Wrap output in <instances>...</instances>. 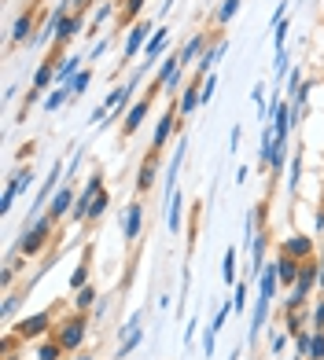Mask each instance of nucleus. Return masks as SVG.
<instances>
[{
  "label": "nucleus",
  "instance_id": "obj_1",
  "mask_svg": "<svg viewBox=\"0 0 324 360\" xmlns=\"http://www.w3.org/2000/svg\"><path fill=\"white\" fill-rule=\"evenodd\" d=\"M52 236H56V221L48 214H41V217L23 224V236L15 239L11 250H19L23 257H37V254H44L48 247H52Z\"/></svg>",
  "mask_w": 324,
  "mask_h": 360
},
{
  "label": "nucleus",
  "instance_id": "obj_2",
  "mask_svg": "<svg viewBox=\"0 0 324 360\" xmlns=\"http://www.w3.org/2000/svg\"><path fill=\"white\" fill-rule=\"evenodd\" d=\"M89 327H92V316L89 313H67V316H59L56 320V331H52V338L59 342L67 353H77L81 346H85V338H89Z\"/></svg>",
  "mask_w": 324,
  "mask_h": 360
},
{
  "label": "nucleus",
  "instance_id": "obj_3",
  "mask_svg": "<svg viewBox=\"0 0 324 360\" xmlns=\"http://www.w3.org/2000/svg\"><path fill=\"white\" fill-rule=\"evenodd\" d=\"M155 30H158L155 19H140V22H133V26L125 30V44H122V63H118V67H129V63H133L144 48H148Z\"/></svg>",
  "mask_w": 324,
  "mask_h": 360
},
{
  "label": "nucleus",
  "instance_id": "obj_4",
  "mask_svg": "<svg viewBox=\"0 0 324 360\" xmlns=\"http://www.w3.org/2000/svg\"><path fill=\"white\" fill-rule=\"evenodd\" d=\"M52 331H56V313H52V309H41V313H30V316H23L19 323H15V335H19L23 342L52 338Z\"/></svg>",
  "mask_w": 324,
  "mask_h": 360
},
{
  "label": "nucleus",
  "instance_id": "obj_5",
  "mask_svg": "<svg viewBox=\"0 0 324 360\" xmlns=\"http://www.w3.org/2000/svg\"><path fill=\"white\" fill-rule=\"evenodd\" d=\"M104 191V173L96 169L89 180H85V188H77V199H74V210H70V221L74 224H85L89 221V206H92V199Z\"/></svg>",
  "mask_w": 324,
  "mask_h": 360
},
{
  "label": "nucleus",
  "instance_id": "obj_6",
  "mask_svg": "<svg viewBox=\"0 0 324 360\" xmlns=\"http://www.w3.org/2000/svg\"><path fill=\"white\" fill-rule=\"evenodd\" d=\"M177 125H181V114H177V100H170V107H166V114L155 122V133H151V151H166V143H170V136L177 133Z\"/></svg>",
  "mask_w": 324,
  "mask_h": 360
},
{
  "label": "nucleus",
  "instance_id": "obj_7",
  "mask_svg": "<svg viewBox=\"0 0 324 360\" xmlns=\"http://www.w3.org/2000/svg\"><path fill=\"white\" fill-rule=\"evenodd\" d=\"M280 254L295 257V261H313V257H317V239H313V236H302V232H291V236L280 243Z\"/></svg>",
  "mask_w": 324,
  "mask_h": 360
},
{
  "label": "nucleus",
  "instance_id": "obj_8",
  "mask_svg": "<svg viewBox=\"0 0 324 360\" xmlns=\"http://www.w3.org/2000/svg\"><path fill=\"white\" fill-rule=\"evenodd\" d=\"M158 169H162V155L158 151H148V155H144V162L137 166V195H148L158 184Z\"/></svg>",
  "mask_w": 324,
  "mask_h": 360
},
{
  "label": "nucleus",
  "instance_id": "obj_9",
  "mask_svg": "<svg viewBox=\"0 0 324 360\" xmlns=\"http://www.w3.org/2000/svg\"><path fill=\"white\" fill-rule=\"evenodd\" d=\"M166 48H170V26H158L155 34H151V41H148V48H144V63H140V70L148 74V70H155V63L166 56Z\"/></svg>",
  "mask_w": 324,
  "mask_h": 360
},
{
  "label": "nucleus",
  "instance_id": "obj_10",
  "mask_svg": "<svg viewBox=\"0 0 324 360\" xmlns=\"http://www.w3.org/2000/svg\"><path fill=\"white\" fill-rule=\"evenodd\" d=\"M74 199H77V188H74V184H63V188L52 195V202H48L44 214L52 217L56 224H59V221H67V217H70V210H74Z\"/></svg>",
  "mask_w": 324,
  "mask_h": 360
},
{
  "label": "nucleus",
  "instance_id": "obj_11",
  "mask_svg": "<svg viewBox=\"0 0 324 360\" xmlns=\"http://www.w3.org/2000/svg\"><path fill=\"white\" fill-rule=\"evenodd\" d=\"M140 232H144V202L133 199L122 210V236H125V243H137Z\"/></svg>",
  "mask_w": 324,
  "mask_h": 360
},
{
  "label": "nucleus",
  "instance_id": "obj_12",
  "mask_svg": "<svg viewBox=\"0 0 324 360\" xmlns=\"http://www.w3.org/2000/svg\"><path fill=\"white\" fill-rule=\"evenodd\" d=\"M151 103H155L151 96H144V100H137L133 107L125 110V118H122V136H125V140L140 133V125H144V118H148V114H151Z\"/></svg>",
  "mask_w": 324,
  "mask_h": 360
},
{
  "label": "nucleus",
  "instance_id": "obj_13",
  "mask_svg": "<svg viewBox=\"0 0 324 360\" xmlns=\"http://www.w3.org/2000/svg\"><path fill=\"white\" fill-rule=\"evenodd\" d=\"M225 48H229L225 41H210V48L199 56V63H196V70H192V77H196V81H206L210 74L218 70V63H221V56H225Z\"/></svg>",
  "mask_w": 324,
  "mask_h": 360
},
{
  "label": "nucleus",
  "instance_id": "obj_14",
  "mask_svg": "<svg viewBox=\"0 0 324 360\" xmlns=\"http://www.w3.org/2000/svg\"><path fill=\"white\" fill-rule=\"evenodd\" d=\"M206 48H210V37L203 34V30H196V34H192L181 48H177V59H181V67H196L199 56L206 52Z\"/></svg>",
  "mask_w": 324,
  "mask_h": 360
},
{
  "label": "nucleus",
  "instance_id": "obj_15",
  "mask_svg": "<svg viewBox=\"0 0 324 360\" xmlns=\"http://www.w3.org/2000/svg\"><path fill=\"white\" fill-rule=\"evenodd\" d=\"M269 298H258L254 294V309H251V327H247V346H254L258 338H262V327L269 323Z\"/></svg>",
  "mask_w": 324,
  "mask_h": 360
},
{
  "label": "nucleus",
  "instance_id": "obj_16",
  "mask_svg": "<svg viewBox=\"0 0 324 360\" xmlns=\"http://www.w3.org/2000/svg\"><path fill=\"white\" fill-rule=\"evenodd\" d=\"M199 92H203V81H196V77H192V85H188V89H181V96H177V114H181V122L192 118V114L203 107Z\"/></svg>",
  "mask_w": 324,
  "mask_h": 360
},
{
  "label": "nucleus",
  "instance_id": "obj_17",
  "mask_svg": "<svg viewBox=\"0 0 324 360\" xmlns=\"http://www.w3.org/2000/svg\"><path fill=\"white\" fill-rule=\"evenodd\" d=\"M247 250H251V276H262V269L269 265L266 261V250H269V236H266V228L258 236L247 239Z\"/></svg>",
  "mask_w": 324,
  "mask_h": 360
},
{
  "label": "nucleus",
  "instance_id": "obj_18",
  "mask_svg": "<svg viewBox=\"0 0 324 360\" xmlns=\"http://www.w3.org/2000/svg\"><path fill=\"white\" fill-rule=\"evenodd\" d=\"M34 37H37V30H34V8H26L19 19H15V26H11V44H34Z\"/></svg>",
  "mask_w": 324,
  "mask_h": 360
},
{
  "label": "nucleus",
  "instance_id": "obj_19",
  "mask_svg": "<svg viewBox=\"0 0 324 360\" xmlns=\"http://www.w3.org/2000/svg\"><path fill=\"white\" fill-rule=\"evenodd\" d=\"M277 276H280V287H295V280H299V272H302V261H295V257H287V254H277Z\"/></svg>",
  "mask_w": 324,
  "mask_h": 360
},
{
  "label": "nucleus",
  "instance_id": "obj_20",
  "mask_svg": "<svg viewBox=\"0 0 324 360\" xmlns=\"http://www.w3.org/2000/svg\"><path fill=\"white\" fill-rule=\"evenodd\" d=\"M166 228L177 236L185 228V195L181 191H173V199L166 202Z\"/></svg>",
  "mask_w": 324,
  "mask_h": 360
},
{
  "label": "nucleus",
  "instance_id": "obj_21",
  "mask_svg": "<svg viewBox=\"0 0 324 360\" xmlns=\"http://www.w3.org/2000/svg\"><path fill=\"white\" fill-rule=\"evenodd\" d=\"M221 280H225V287H236L239 283V250L236 247H229V250H225V257H221Z\"/></svg>",
  "mask_w": 324,
  "mask_h": 360
},
{
  "label": "nucleus",
  "instance_id": "obj_22",
  "mask_svg": "<svg viewBox=\"0 0 324 360\" xmlns=\"http://www.w3.org/2000/svg\"><path fill=\"white\" fill-rule=\"evenodd\" d=\"M81 63H85L81 56H63L59 67H56V85H70V81L81 74Z\"/></svg>",
  "mask_w": 324,
  "mask_h": 360
},
{
  "label": "nucleus",
  "instance_id": "obj_23",
  "mask_svg": "<svg viewBox=\"0 0 324 360\" xmlns=\"http://www.w3.org/2000/svg\"><path fill=\"white\" fill-rule=\"evenodd\" d=\"M96 302H100V290H96V283H85L81 290H74V298H70V305L77 309V313H92Z\"/></svg>",
  "mask_w": 324,
  "mask_h": 360
},
{
  "label": "nucleus",
  "instance_id": "obj_24",
  "mask_svg": "<svg viewBox=\"0 0 324 360\" xmlns=\"http://www.w3.org/2000/svg\"><path fill=\"white\" fill-rule=\"evenodd\" d=\"M70 100H74L70 85H56L52 92H44V100H41V103H44V110H48V114H56V110H63V107H67Z\"/></svg>",
  "mask_w": 324,
  "mask_h": 360
},
{
  "label": "nucleus",
  "instance_id": "obj_25",
  "mask_svg": "<svg viewBox=\"0 0 324 360\" xmlns=\"http://www.w3.org/2000/svg\"><path fill=\"white\" fill-rule=\"evenodd\" d=\"M302 169H306V155H302V147H295V155H291V169H287V195H295L299 184H302Z\"/></svg>",
  "mask_w": 324,
  "mask_h": 360
},
{
  "label": "nucleus",
  "instance_id": "obj_26",
  "mask_svg": "<svg viewBox=\"0 0 324 360\" xmlns=\"http://www.w3.org/2000/svg\"><path fill=\"white\" fill-rule=\"evenodd\" d=\"M144 4H148V0H122V8H118V22H122L125 30L133 26V22H140Z\"/></svg>",
  "mask_w": 324,
  "mask_h": 360
},
{
  "label": "nucleus",
  "instance_id": "obj_27",
  "mask_svg": "<svg viewBox=\"0 0 324 360\" xmlns=\"http://www.w3.org/2000/svg\"><path fill=\"white\" fill-rule=\"evenodd\" d=\"M122 4H115V0H104V4L100 8H96V15H92V22H89V34L85 37H92V34H100V30H104V22L111 19V15H115Z\"/></svg>",
  "mask_w": 324,
  "mask_h": 360
},
{
  "label": "nucleus",
  "instance_id": "obj_28",
  "mask_svg": "<svg viewBox=\"0 0 324 360\" xmlns=\"http://www.w3.org/2000/svg\"><path fill=\"white\" fill-rule=\"evenodd\" d=\"M140 346H144V327H140V331H133V335H125V338H118L115 360H125V356H133V353H137Z\"/></svg>",
  "mask_w": 324,
  "mask_h": 360
},
{
  "label": "nucleus",
  "instance_id": "obj_29",
  "mask_svg": "<svg viewBox=\"0 0 324 360\" xmlns=\"http://www.w3.org/2000/svg\"><path fill=\"white\" fill-rule=\"evenodd\" d=\"M23 302H26V290H23V294H4V302H0V320L8 323L15 313H19V305H23Z\"/></svg>",
  "mask_w": 324,
  "mask_h": 360
},
{
  "label": "nucleus",
  "instance_id": "obj_30",
  "mask_svg": "<svg viewBox=\"0 0 324 360\" xmlns=\"http://www.w3.org/2000/svg\"><path fill=\"white\" fill-rule=\"evenodd\" d=\"M63 353H67V349H63L56 338H41V346H37V360H63Z\"/></svg>",
  "mask_w": 324,
  "mask_h": 360
},
{
  "label": "nucleus",
  "instance_id": "obj_31",
  "mask_svg": "<svg viewBox=\"0 0 324 360\" xmlns=\"http://www.w3.org/2000/svg\"><path fill=\"white\" fill-rule=\"evenodd\" d=\"M85 283H92V280H89V250H85V257L77 261V269L70 272V290H81Z\"/></svg>",
  "mask_w": 324,
  "mask_h": 360
},
{
  "label": "nucleus",
  "instance_id": "obj_32",
  "mask_svg": "<svg viewBox=\"0 0 324 360\" xmlns=\"http://www.w3.org/2000/svg\"><path fill=\"white\" fill-rule=\"evenodd\" d=\"M302 70L299 67H291V74L284 77V100H295V96H299V89H302Z\"/></svg>",
  "mask_w": 324,
  "mask_h": 360
},
{
  "label": "nucleus",
  "instance_id": "obj_33",
  "mask_svg": "<svg viewBox=\"0 0 324 360\" xmlns=\"http://www.w3.org/2000/svg\"><path fill=\"white\" fill-rule=\"evenodd\" d=\"M107 206H111V195H107V188H104V191H100V195H96V199H92V206H89V221H85V224L100 221V217L107 214Z\"/></svg>",
  "mask_w": 324,
  "mask_h": 360
},
{
  "label": "nucleus",
  "instance_id": "obj_34",
  "mask_svg": "<svg viewBox=\"0 0 324 360\" xmlns=\"http://www.w3.org/2000/svg\"><path fill=\"white\" fill-rule=\"evenodd\" d=\"M243 0H221V8H218V26H229L236 19V11H239Z\"/></svg>",
  "mask_w": 324,
  "mask_h": 360
},
{
  "label": "nucleus",
  "instance_id": "obj_35",
  "mask_svg": "<svg viewBox=\"0 0 324 360\" xmlns=\"http://www.w3.org/2000/svg\"><path fill=\"white\" fill-rule=\"evenodd\" d=\"M140 323H144V309H137L133 316H129L122 327H115V338H125V335H133V331H140Z\"/></svg>",
  "mask_w": 324,
  "mask_h": 360
},
{
  "label": "nucleus",
  "instance_id": "obj_36",
  "mask_svg": "<svg viewBox=\"0 0 324 360\" xmlns=\"http://www.w3.org/2000/svg\"><path fill=\"white\" fill-rule=\"evenodd\" d=\"M232 309H236V316L247 313V283H243V280L232 287Z\"/></svg>",
  "mask_w": 324,
  "mask_h": 360
},
{
  "label": "nucleus",
  "instance_id": "obj_37",
  "mask_svg": "<svg viewBox=\"0 0 324 360\" xmlns=\"http://www.w3.org/2000/svg\"><path fill=\"white\" fill-rule=\"evenodd\" d=\"M291 342H295V356H306V360H310V346H313V331H299V335L291 338Z\"/></svg>",
  "mask_w": 324,
  "mask_h": 360
},
{
  "label": "nucleus",
  "instance_id": "obj_38",
  "mask_svg": "<svg viewBox=\"0 0 324 360\" xmlns=\"http://www.w3.org/2000/svg\"><path fill=\"white\" fill-rule=\"evenodd\" d=\"M310 331H324V294L310 305Z\"/></svg>",
  "mask_w": 324,
  "mask_h": 360
},
{
  "label": "nucleus",
  "instance_id": "obj_39",
  "mask_svg": "<svg viewBox=\"0 0 324 360\" xmlns=\"http://www.w3.org/2000/svg\"><path fill=\"white\" fill-rule=\"evenodd\" d=\"M287 34H291V22L287 19L273 26V48H277V52H284V48H287Z\"/></svg>",
  "mask_w": 324,
  "mask_h": 360
},
{
  "label": "nucleus",
  "instance_id": "obj_40",
  "mask_svg": "<svg viewBox=\"0 0 324 360\" xmlns=\"http://www.w3.org/2000/svg\"><path fill=\"white\" fill-rule=\"evenodd\" d=\"M89 85H92V67H85V70H81V74L70 81V92L81 96V92H89Z\"/></svg>",
  "mask_w": 324,
  "mask_h": 360
},
{
  "label": "nucleus",
  "instance_id": "obj_41",
  "mask_svg": "<svg viewBox=\"0 0 324 360\" xmlns=\"http://www.w3.org/2000/svg\"><path fill=\"white\" fill-rule=\"evenodd\" d=\"M287 63H291V59H287V48L273 56V77H277V81H284V77L291 74V70H287Z\"/></svg>",
  "mask_w": 324,
  "mask_h": 360
},
{
  "label": "nucleus",
  "instance_id": "obj_42",
  "mask_svg": "<svg viewBox=\"0 0 324 360\" xmlns=\"http://www.w3.org/2000/svg\"><path fill=\"white\" fill-rule=\"evenodd\" d=\"M107 48H111V41L104 37V41H96L92 48H89V52H85V63H100L104 56H107Z\"/></svg>",
  "mask_w": 324,
  "mask_h": 360
},
{
  "label": "nucleus",
  "instance_id": "obj_43",
  "mask_svg": "<svg viewBox=\"0 0 324 360\" xmlns=\"http://www.w3.org/2000/svg\"><path fill=\"white\" fill-rule=\"evenodd\" d=\"M214 92H218V70H214V74H210V77L203 81V92H199V100H203V107H206L210 100H214Z\"/></svg>",
  "mask_w": 324,
  "mask_h": 360
},
{
  "label": "nucleus",
  "instance_id": "obj_44",
  "mask_svg": "<svg viewBox=\"0 0 324 360\" xmlns=\"http://www.w3.org/2000/svg\"><path fill=\"white\" fill-rule=\"evenodd\" d=\"M284 349H287V331H280V335L269 338V353H273V356H284Z\"/></svg>",
  "mask_w": 324,
  "mask_h": 360
},
{
  "label": "nucleus",
  "instance_id": "obj_45",
  "mask_svg": "<svg viewBox=\"0 0 324 360\" xmlns=\"http://www.w3.org/2000/svg\"><path fill=\"white\" fill-rule=\"evenodd\" d=\"M251 100H254V107H266V103H269V89L262 85V81H258V85L251 89Z\"/></svg>",
  "mask_w": 324,
  "mask_h": 360
},
{
  "label": "nucleus",
  "instance_id": "obj_46",
  "mask_svg": "<svg viewBox=\"0 0 324 360\" xmlns=\"http://www.w3.org/2000/svg\"><path fill=\"white\" fill-rule=\"evenodd\" d=\"M77 166H81V147H74V155H70V162H67V184H74Z\"/></svg>",
  "mask_w": 324,
  "mask_h": 360
},
{
  "label": "nucleus",
  "instance_id": "obj_47",
  "mask_svg": "<svg viewBox=\"0 0 324 360\" xmlns=\"http://www.w3.org/2000/svg\"><path fill=\"white\" fill-rule=\"evenodd\" d=\"M310 360H324V331H313V346H310Z\"/></svg>",
  "mask_w": 324,
  "mask_h": 360
},
{
  "label": "nucleus",
  "instance_id": "obj_48",
  "mask_svg": "<svg viewBox=\"0 0 324 360\" xmlns=\"http://www.w3.org/2000/svg\"><path fill=\"white\" fill-rule=\"evenodd\" d=\"M107 309H111V294H100V302H96V309H92V320H104Z\"/></svg>",
  "mask_w": 324,
  "mask_h": 360
},
{
  "label": "nucleus",
  "instance_id": "obj_49",
  "mask_svg": "<svg viewBox=\"0 0 324 360\" xmlns=\"http://www.w3.org/2000/svg\"><path fill=\"white\" fill-rule=\"evenodd\" d=\"M239 140H243V129H239V125H232V133H229V151H232V155L239 151Z\"/></svg>",
  "mask_w": 324,
  "mask_h": 360
},
{
  "label": "nucleus",
  "instance_id": "obj_50",
  "mask_svg": "<svg viewBox=\"0 0 324 360\" xmlns=\"http://www.w3.org/2000/svg\"><path fill=\"white\" fill-rule=\"evenodd\" d=\"M196 327H199V320H188V327H185V346H192V342H196Z\"/></svg>",
  "mask_w": 324,
  "mask_h": 360
},
{
  "label": "nucleus",
  "instance_id": "obj_51",
  "mask_svg": "<svg viewBox=\"0 0 324 360\" xmlns=\"http://www.w3.org/2000/svg\"><path fill=\"white\" fill-rule=\"evenodd\" d=\"M317 290L324 294V250H320V257H317Z\"/></svg>",
  "mask_w": 324,
  "mask_h": 360
},
{
  "label": "nucleus",
  "instance_id": "obj_52",
  "mask_svg": "<svg viewBox=\"0 0 324 360\" xmlns=\"http://www.w3.org/2000/svg\"><path fill=\"white\" fill-rule=\"evenodd\" d=\"M313 228H317V236H324V210H317V217H313Z\"/></svg>",
  "mask_w": 324,
  "mask_h": 360
},
{
  "label": "nucleus",
  "instance_id": "obj_53",
  "mask_svg": "<svg viewBox=\"0 0 324 360\" xmlns=\"http://www.w3.org/2000/svg\"><path fill=\"white\" fill-rule=\"evenodd\" d=\"M247 176H251V169L239 166V169H236V184H247Z\"/></svg>",
  "mask_w": 324,
  "mask_h": 360
},
{
  "label": "nucleus",
  "instance_id": "obj_54",
  "mask_svg": "<svg viewBox=\"0 0 324 360\" xmlns=\"http://www.w3.org/2000/svg\"><path fill=\"white\" fill-rule=\"evenodd\" d=\"M173 4H177V0H162V8H158V19H162V15H166V11H170Z\"/></svg>",
  "mask_w": 324,
  "mask_h": 360
},
{
  "label": "nucleus",
  "instance_id": "obj_55",
  "mask_svg": "<svg viewBox=\"0 0 324 360\" xmlns=\"http://www.w3.org/2000/svg\"><path fill=\"white\" fill-rule=\"evenodd\" d=\"M74 360H92V356H89V353H85V356H74Z\"/></svg>",
  "mask_w": 324,
  "mask_h": 360
},
{
  "label": "nucleus",
  "instance_id": "obj_56",
  "mask_svg": "<svg viewBox=\"0 0 324 360\" xmlns=\"http://www.w3.org/2000/svg\"><path fill=\"white\" fill-rule=\"evenodd\" d=\"M232 360H236V353H232Z\"/></svg>",
  "mask_w": 324,
  "mask_h": 360
}]
</instances>
